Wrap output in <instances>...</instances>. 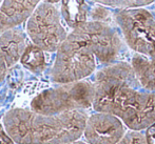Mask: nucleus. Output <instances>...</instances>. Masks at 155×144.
Here are the masks:
<instances>
[{"label": "nucleus", "mask_w": 155, "mask_h": 144, "mask_svg": "<svg viewBox=\"0 0 155 144\" xmlns=\"http://www.w3.org/2000/svg\"><path fill=\"white\" fill-rule=\"evenodd\" d=\"M92 83L93 112L116 116L132 130L146 132L155 124V93L141 88L129 61L100 66Z\"/></svg>", "instance_id": "nucleus-1"}, {"label": "nucleus", "mask_w": 155, "mask_h": 144, "mask_svg": "<svg viewBox=\"0 0 155 144\" xmlns=\"http://www.w3.org/2000/svg\"><path fill=\"white\" fill-rule=\"evenodd\" d=\"M88 117L87 110L43 115L14 108L5 114L3 123L10 138L18 144H71L84 137Z\"/></svg>", "instance_id": "nucleus-2"}, {"label": "nucleus", "mask_w": 155, "mask_h": 144, "mask_svg": "<svg viewBox=\"0 0 155 144\" xmlns=\"http://www.w3.org/2000/svg\"><path fill=\"white\" fill-rule=\"evenodd\" d=\"M98 64L90 47L70 33L57 51L51 79L59 84L82 81L97 72Z\"/></svg>", "instance_id": "nucleus-3"}, {"label": "nucleus", "mask_w": 155, "mask_h": 144, "mask_svg": "<svg viewBox=\"0 0 155 144\" xmlns=\"http://www.w3.org/2000/svg\"><path fill=\"white\" fill-rule=\"evenodd\" d=\"M93 83L82 80L45 89L32 100L31 108L34 112L43 115L88 110L93 107Z\"/></svg>", "instance_id": "nucleus-4"}, {"label": "nucleus", "mask_w": 155, "mask_h": 144, "mask_svg": "<svg viewBox=\"0 0 155 144\" xmlns=\"http://www.w3.org/2000/svg\"><path fill=\"white\" fill-rule=\"evenodd\" d=\"M113 20L133 54L155 60V14L146 8L117 10Z\"/></svg>", "instance_id": "nucleus-5"}, {"label": "nucleus", "mask_w": 155, "mask_h": 144, "mask_svg": "<svg viewBox=\"0 0 155 144\" xmlns=\"http://www.w3.org/2000/svg\"><path fill=\"white\" fill-rule=\"evenodd\" d=\"M71 33L90 47L101 66L121 61L128 49L119 30L110 22L90 20Z\"/></svg>", "instance_id": "nucleus-6"}, {"label": "nucleus", "mask_w": 155, "mask_h": 144, "mask_svg": "<svg viewBox=\"0 0 155 144\" xmlns=\"http://www.w3.org/2000/svg\"><path fill=\"white\" fill-rule=\"evenodd\" d=\"M27 30L33 43L45 52H57L69 35L61 24L58 10L48 2L37 6L29 18Z\"/></svg>", "instance_id": "nucleus-7"}, {"label": "nucleus", "mask_w": 155, "mask_h": 144, "mask_svg": "<svg viewBox=\"0 0 155 144\" xmlns=\"http://www.w3.org/2000/svg\"><path fill=\"white\" fill-rule=\"evenodd\" d=\"M128 128L118 117L108 113L89 114L84 132V141L88 144H117Z\"/></svg>", "instance_id": "nucleus-8"}, {"label": "nucleus", "mask_w": 155, "mask_h": 144, "mask_svg": "<svg viewBox=\"0 0 155 144\" xmlns=\"http://www.w3.org/2000/svg\"><path fill=\"white\" fill-rule=\"evenodd\" d=\"M25 49V35L21 30H8L0 36V58L5 61L8 67L20 60Z\"/></svg>", "instance_id": "nucleus-9"}, {"label": "nucleus", "mask_w": 155, "mask_h": 144, "mask_svg": "<svg viewBox=\"0 0 155 144\" xmlns=\"http://www.w3.org/2000/svg\"><path fill=\"white\" fill-rule=\"evenodd\" d=\"M136 79L141 88L155 93V60L139 54H132L130 58Z\"/></svg>", "instance_id": "nucleus-10"}, {"label": "nucleus", "mask_w": 155, "mask_h": 144, "mask_svg": "<svg viewBox=\"0 0 155 144\" xmlns=\"http://www.w3.org/2000/svg\"><path fill=\"white\" fill-rule=\"evenodd\" d=\"M40 0H4L0 8L13 27L21 24L32 16Z\"/></svg>", "instance_id": "nucleus-11"}, {"label": "nucleus", "mask_w": 155, "mask_h": 144, "mask_svg": "<svg viewBox=\"0 0 155 144\" xmlns=\"http://www.w3.org/2000/svg\"><path fill=\"white\" fill-rule=\"evenodd\" d=\"M61 13L65 22L72 29L88 21V8L84 0H62Z\"/></svg>", "instance_id": "nucleus-12"}, {"label": "nucleus", "mask_w": 155, "mask_h": 144, "mask_svg": "<svg viewBox=\"0 0 155 144\" xmlns=\"http://www.w3.org/2000/svg\"><path fill=\"white\" fill-rule=\"evenodd\" d=\"M20 61L23 66L35 74L42 73L45 69V57L43 51L35 44L28 45Z\"/></svg>", "instance_id": "nucleus-13"}, {"label": "nucleus", "mask_w": 155, "mask_h": 144, "mask_svg": "<svg viewBox=\"0 0 155 144\" xmlns=\"http://www.w3.org/2000/svg\"><path fill=\"white\" fill-rule=\"evenodd\" d=\"M96 3L107 8L117 10H133V8H145V6L152 4L155 0H93Z\"/></svg>", "instance_id": "nucleus-14"}, {"label": "nucleus", "mask_w": 155, "mask_h": 144, "mask_svg": "<svg viewBox=\"0 0 155 144\" xmlns=\"http://www.w3.org/2000/svg\"><path fill=\"white\" fill-rule=\"evenodd\" d=\"M117 144H149V141L146 132L128 130Z\"/></svg>", "instance_id": "nucleus-15"}, {"label": "nucleus", "mask_w": 155, "mask_h": 144, "mask_svg": "<svg viewBox=\"0 0 155 144\" xmlns=\"http://www.w3.org/2000/svg\"><path fill=\"white\" fill-rule=\"evenodd\" d=\"M14 29V27L12 25V23L10 22L6 16L3 13L0 12V35H2L3 33H5L6 30Z\"/></svg>", "instance_id": "nucleus-16"}, {"label": "nucleus", "mask_w": 155, "mask_h": 144, "mask_svg": "<svg viewBox=\"0 0 155 144\" xmlns=\"http://www.w3.org/2000/svg\"><path fill=\"white\" fill-rule=\"evenodd\" d=\"M8 69H10V67L8 66V64L5 63V61H4L2 58H0V83L4 80Z\"/></svg>", "instance_id": "nucleus-17"}, {"label": "nucleus", "mask_w": 155, "mask_h": 144, "mask_svg": "<svg viewBox=\"0 0 155 144\" xmlns=\"http://www.w3.org/2000/svg\"><path fill=\"white\" fill-rule=\"evenodd\" d=\"M146 134H147L149 144H155V124L149 130H146Z\"/></svg>", "instance_id": "nucleus-18"}, {"label": "nucleus", "mask_w": 155, "mask_h": 144, "mask_svg": "<svg viewBox=\"0 0 155 144\" xmlns=\"http://www.w3.org/2000/svg\"><path fill=\"white\" fill-rule=\"evenodd\" d=\"M71 144H88V143H87L86 141H84V140H78V141H76V142H73Z\"/></svg>", "instance_id": "nucleus-19"}, {"label": "nucleus", "mask_w": 155, "mask_h": 144, "mask_svg": "<svg viewBox=\"0 0 155 144\" xmlns=\"http://www.w3.org/2000/svg\"><path fill=\"white\" fill-rule=\"evenodd\" d=\"M48 3H55V2H58L59 0H45Z\"/></svg>", "instance_id": "nucleus-20"}, {"label": "nucleus", "mask_w": 155, "mask_h": 144, "mask_svg": "<svg viewBox=\"0 0 155 144\" xmlns=\"http://www.w3.org/2000/svg\"><path fill=\"white\" fill-rule=\"evenodd\" d=\"M0 2H1V0H0Z\"/></svg>", "instance_id": "nucleus-21"}, {"label": "nucleus", "mask_w": 155, "mask_h": 144, "mask_svg": "<svg viewBox=\"0 0 155 144\" xmlns=\"http://www.w3.org/2000/svg\"><path fill=\"white\" fill-rule=\"evenodd\" d=\"M154 14H155V13H154Z\"/></svg>", "instance_id": "nucleus-22"}]
</instances>
